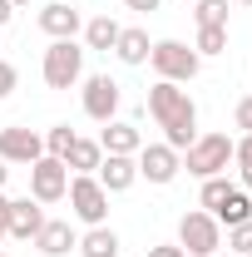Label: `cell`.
<instances>
[{
    "label": "cell",
    "instance_id": "cell-1",
    "mask_svg": "<svg viewBox=\"0 0 252 257\" xmlns=\"http://www.w3.org/2000/svg\"><path fill=\"white\" fill-rule=\"evenodd\" d=\"M149 114L158 119L163 144H168V149H178V154H183L193 139H198V104L188 99V89H178V84L158 79L154 89H149Z\"/></svg>",
    "mask_w": 252,
    "mask_h": 257
},
{
    "label": "cell",
    "instance_id": "cell-2",
    "mask_svg": "<svg viewBox=\"0 0 252 257\" xmlns=\"http://www.w3.org/2000/svg\"><path fill=\"white\" fill-rule=\"evenodd\" d=\"M149 64H154L158 79L188 84V79H198V69H203V55L193 45H183V40H158L154 50H149Z\"/></svg>",
    "mask_w": 252,
    "mask_h": 257
},
{
    "label": "cell",
    "instance_id": "cell-3",
    "mask_svg": "<svg viewBox=\"0 0 252 257\" xmlns=\"http://www.w3.org/2000/svg\"><path fill=\"white\" fill-rule=\"evenodd\" d=\"M227 163H232V139L227 134H198L183 149V168L193 178H218V173H227Z\"/></svg>",
    "mask_w": 252,
    "mask_h": 257
},
{
    "label": "cell",
    "instance_id": "cell-4",
    "mask_svg": "<svg viewBox=\"0 0 252 257\" xmlns=\"http://www.w3.org/2000/svg\"><path fill=\"white\" fill-rule=\"evenodd\" d=\"M178 247L188 257H218V247H222V223L213 218V213H183L178 218Z\"/></svg>",
    "mask_w": 252,
    "mask_h": 257
},
{
    "label": "cell",
    "instance_id": "cell-5",
    "mask_svg": "<svg viewBox=\"0 0 252 257\" xmlns=\"http://www.w3.org/2000/svg\"><path fill=\"white\" fill-rule=\"evenodd\" d=\"M64 198H69V213H74L79 223H89V227L109 223V193H104V183H99L94 173H74Z\"/></svg>",
    "mask_w": 252,
    "mask_h": 257
},
{
    "label": "cell",
    "instance_id": "cell-6",
    "mask_svg": "<svg viewBox=\"0 0 252 257\" xmlns=\"http://www.w3.org/2000/svg\"><path fill=\"white\" fill-rule=\"evenodd\" d=\"M40 74H45V84H50V89H74V84H79V74H84V50H79L74 40H55V45L45 50Z\"/></svg>",
    "mask_w": 252,
    "mask_h": 257
},
{
    "label": "cell",
    "instance_id": "cell-7",
    "mask_svg": "<svg viewBox=\"0 0 252 257\" xmlns=\"http://www.w3.org/2000/svg\"><path fill=\"white\" fill-rule=\"evenodd\" d=\"M64 193H69V168H64V159H35L30 163V198L35 203H60Z\"/></svg>",
    "mask_w": 252,
    "mask_h": 257
},
{
    "label": "cell",
    "instance_id": "cell-8",
    "mask_svg": "<svg viewBox=\"0 0 252 257\" xmlns=\"http://www.w3.org/2000/svg\"><path fill=\"white\" fill-rule=\"evenodd\" d=\"M35 159H45V134H35V128H0V163H25L30 168Z\"/></svg>",
    "mask_w": 252,
    "mask_h": 257
},
{
    "label": "cell",
    "instance_id": "cell-9",
    "mask_svg": "<svg viewBox=\"0 0 252 257\" xmlns=\"http://www.w3.org/2000/svg\"><path fill=\"white\" fill-rule=\"evenodd\" d=\"M134 163H139V178H149V183H173L178 168H183L178 149H168V144H144L134 154Z\"/></svg>",
    "mask_w": 252,
    "mask_h": 257
},
{
    "label": "cell",
    "instance_id": "cell-10",
    "mask_svg": "<svg viewBox=\"0 0 252 257\" xmlns=\"http://www.w3.org/2000/svg\"><path fill=\"white\" fill-rule=\"evenodd\" d=\"M84 114H89L94 124H109V119L119 114V84H114L109 74H89V79H84Z\"/></svg>",
    "mask_w": 252,
    "mask_h": 257
},
{
    "label": "cell",
    "instance_id": "cell-11",
    "mask_svg": "<svg viewBox=\"0 0 252 257\" xmlns=\"http://www.w3.org/2000/svg\"><path fill=\"white\" fill-rule=\"evenodd\" d=\"M94 178L104 183V193L114 198V193H129L139 183V163H134V154H104V163L94 168Z\"/></svg>",
    "mask_w": 252,
    "mask_h": 257
},
{
    "label": "cell",
    "instance_id": "cell-12",
    "mask_svg": "<svg viewBox=\"0 0 252 257\" xmlns=\"http://www.w3.org/2000/svg\"><path fill=\"white\" fill-rule=\"evenodd\" d=\"M45 227V208L30 203V198H15L10 203V223H5V237H20V242H35V232Z\"/></svg>",
    "mask_w": 252,
    "mask_h": 257
},
{
    "label": "cell",
    "instance_id": "cell-13",
    "mask_svg": "<svg viewBox=\"0 0 252 257\" xmlns=\"http://www.w3.org/2000/svg\"><path fill=\"white\" fill-rule=\"evenodd\" d=\"M40 30L50 35V40H74V35H79V10H74L69 0L45 5V10H40Z\"/></svg>",
    "mask_w": 252,
    "mask_h": 257
},
{
    "label": "cell",
    "instance_id": "cell-14",
    "mask_svg": "<svg viewBox=\"0 0 252 257\" xmlns=\"http://www.w3.org/2000/svg\"><path fill=\"white\" fill-rule=\"evenodd\" d=\"M35 247L45 257H64L69 247H79V232L64 223V218H45V227L35 232Z\"/></svg>",
    "mask_w": 252,
    "mask_h": 257
},
{
    "label": "cell",
    "instance_id": "cell-15",
    "mask_svg": "<svg viewBox=\"0 0 252 257\" xmlns=\"http://www.w3.org/2000/svg\"><path fill=\"white\" fill-rule=\"evenodd\" d=\"M99 149H104V154H139V149H144V134H139L134 124L109 119V124H104V134H99Z\"/></svg>",
    "mask_w": 252,
    "mask_h": 257
},
{
    "label": "cell",
    "instance_id": "cell-16",
    "mask_svg": "<svg viewBox=\"0 0 252 257\" xmlns=\"http://www.w3.org/2000/svg\"><path fill=\"white\" fill-rule=\"evenodd\" d=\"M79 257H119V232L109 223L89 227V232L79 237Z\"/></svg>",
    "mask_w": 252,
    "mask_h": 257
},
{
    "label": "cell",
    "instance_id": "cell-17",
    "mask_svg": "<svg viewBox=\"0 0 252 257\" xmlns=\"http://www.w3.org/2000/svg\"><path fill=\"white\" fill-rule=\"evenodd\" d=\"M149 50H154V45H149V30H139V25L119 30V40H114V55H119L124 64H144Z\"/></svg>",
    "mask_w": 252,
    "mask_h": 257
},
{
    "label": "cell",
    "instance_id": "cell-18",
    "mask_svg": "<svg viewBox=\"0 0 252 257\" xmlns=\"http://www.w3.org/2000/svg\"><path fill=\"white\" fill-rule=\"evenodd\" d=\"M213 218H218V223H227V227L247 223V218H252V198H247V188H232L218 208H213Z\"/></svg>",
    "mask_w": 252,
    "mask_h": 257
},
{
    "label": "cell",
    "instance_id": "cell-19",
    "mask_svg": "<svg viewBox=\"0 0 252 257\" xmlns=\"http://www.w3.org/2000/svg\"><path fill=\"white\" fill-rule=\"evenodd\" d=\"M119 30H124V25H119L114 15H94V20L84 25V45H89V50H104V55H109V50H114V40H119Z\"/></svg>",
    "mask_w": 252,
    "mask_h": 257
},
{
    "label": "cell",
    "instance_id": "cell-20",
    "mask_svg": "<svg viewBox=\"0 0 252 257\" xmlns=\"http://www.w3.org/2000/svg\"><path fill=\"white\" fill-rule=\"evenodd\" d=\"M99 163H104V149H99V139H74V149L64 154V168H74V173H94Z\"/></svg>",
    "mask_w": 252,
    "mask_h": 257
},
{
    "label": "cell",
    "instance_id": "cell-21",
    "mask_svg": "<svg viewBox=\"0 0 252 257\" xmlns=\"http://www.w3.org/2000/svg\"><path fill=\"white\" fill-rule=\"evenodd\" d=\"M193 50H198V55H222V50H227V25H198Z\"/></svg>",
    "mask_w": 252,
    "mask_h": 257
},
{
    "label": "cell",
    "instance_id": "cell-22",
    "mask_svg": "<svg viewBox=\"0 0 252 257\" xmlns=\"http://www.w3.org/2000/svg\"><path fill=\"white\" fill-rule=\"evenodd\" d=\"M74 139H79V134H74L69 124H55L50 134H45V154H50V159H64V154L74 149Z\"/></svg>",
    "mask_w": 252,
    "mask_h": 257
},
{
    "label": "cell",
    "instance_id": "cell-23",
    "mask_svg": "<svg viewBox=\"0 0 252 257\" xmlns=\"http://www.w3.org/2000/svg\"><path fill=\"white\" fill-rule=\"evenodd\" d=\"M198 25H227V0H193Z\"/></svg>",
    "mask_w": 252,
    "mask_h": 257
},
{
    "label": "cell",
    "instance_id": "cell-24",
    "mask_svg": "<svg viewBox=\"0 0 252 257\" xmlns=\"http://www.w3.org/2000/svg\"><path fill=\"white\" fill-rule=\"evenodd\" d=\"M227 193H232V183H227L222 173H218V178H203V193H198V198H203V213H213Z\"/></svg>",
    "mask_w": 252,
    "mask_h": 257
},
{
    "label": "cell",
    "instance_id": "cell-25",
    "mask_svg": "<svg viewBox=\"0 0 252 257\" xmlns=\"http://www.w3.org/2000/svg\"><path fill=\"white\" fill-rule=\"evenodd\" d=\"M227 247L232 252H252V218L237 223V227H227Z\"/></svg>",
    "mask_w": 252,
    "mask_h": 257
},
{
    "label": "cell",
    "instance_id": "cell-26",
    "mask_svg": "<svg viewBox=\"0 0 252 257\" xmlns=\"http://www.w3.org/2000/svg\"><path fill=\"white\" fill-rule=\"evenodd\" d=\"M232 124L252 134V94H247V99H237V109H232Z\"/></svg>",
    "mask_w": 252,
    "mask_h": 257
},
{
    "label": "cell",
    "instance_id": "cell-27",
    "mask_svg": "<svg viewBox=\"0 0 252 257\" xmlns=\"http://www.w3.org/2000/svg\"><path fill=\"white\" fill-rule=\"evenodd\" d=\"M10 89H15V64L0 60V99H10Z\"/></svg>",
    "mask_w": 252,
    "mask_h": 257
},
{
    "label": "cell",
    "instance_id": "cell-28",
    "mask_svg": "<svg viewBox=\"0 0 252 257\" xmlns=\"http://www.w3.org/2000/svg\"><path fill=\"white\" fill-rule=\"evenodd\" d=\"M149 257H188L178 242H158V247H149Z\"/></svg>",
    "mask_w": 252,
    "mask_h": 257
},
{
    "label": "cell",
    "instance_id": "cell-29",
    "mask_svg": "<svg viewBox=\"0 0 252 257\" xmlns=\"http://www.w3.org/2000/svg\"><path fill=\"white\" fill-rule=\"evenodd\" d=\"M129 10H139V15H149V10H158V5H163V0H124Z\"/></svg>",
    "mask_w": 252,
    "mask_h": 257
},
{
    "label": "cell",
    "instance_id": "cell-30",
    "mask_svg": "<svg viewBox=\"0 0 252 257\" xmlns=\"http://www.w3.org/2000/svg\"><path fill=\"white\" fill-rule=\"evenodd\" d=\"M10 203H15V198H5V193H0V232H5V223H10Z\"/></svg>",
    "mask_w": 252,
    "mask_h": 257
},
{
    "label": "cell",
    "instance_id": "cell-31",
    "mask_svg": "<svg viewBox=\"0 0 252 257\" xmlns=\"http://www.w3.org/2000/svg\"><path fill=\"white\" fill-rule=\"evenodd\" d=\"M10 15H15V5H10V0H0V30L10 25Z\"/></svg>",
    "mask_w": 252,
    "mask_h": 257
},
{
    "label": "cell",
    "instance_id": "cell-32",
    "mask_svg": "<svg viewBox=\"0 0 252 257\" xmlns=\"http://www.w3.org/2000/svg\"><path fill=\"white\" fill-rule=\"evenodd\" d=\"M5 178H10V168H5V163H0V193H5Z\"/></svg>",
    "mask_w": 252,
    "mask_h": 257
},
{
    "label": "cell",
    "instance_id": "cell-33",
    "mask_svg": "<svg viewBox=\"0 0 252 257\" xmlns=\"http://www.w3.org/2000/svg\"><path fill=\"white\" fill-rule=\"evenodd\" d=\"M242 188H252V168H242Z\"/></svg>",
    "mask_w": 252,
    "mask_h": 257
},
{
    "label": "cell",
    "instance_id": "cell-34",
    "mask_svg": "<svg viewBox=\"0 0 252 257\" xmlns=\"http://www.w3.org/2000/svg\"><path fill=\"white\" fill-rule=\"evenodd\" d=\"M10 5H15V10H20V5H30V0H10Z\"/></svg>",
    "mask_w": 252,
    "mask_h": 257
},
{
    "label": "cell",
    "instance_id": "cell-35",
    "mask_svg": "<svg viewBox=\"0 0 252 257\" xmlns=\"http://www.w3.org/2000/svg\"><path fill=\"white\" fill-rule=\"evenodd\" d=\"M237 5H252V0H237Z\"/></svg>",
    "mask_w": 252,
    "mask_h": 257
},
{
    "label": "cell",
    "instance_id": "cell-36",
    "mask_svg": "<svg viewBox=\"0 0 252 257\" xmlns=\"http://www.w3.org/2000/svg\"><path fill=\"white\" fill-rule=\"evenodd\" d=\"M0 257H10V252H0Z\"/></svg>",
    "mask_w": 252,
    "mask_h": 257
},
{
    "label": "cell",
    "instance_id": "cell-37",
    "mask_svg": "<svg viewBox=\"0 0 252 257\" xmlns=\"http://www.w3.org/2000/svg\"><path fill=\"white\" fill-rule=\"evenodd\" d=\"M0 237H5V232H0Z\"/></svg>",
    "mask_w": 252,
    "mask_h": 257
},
{
    "label": "cell",
    "instance_id": "cell-38",
    "mask_svg": "<svg viewBox=\"0 0 252 257\" xmlns=\"http://www.w3.org/2000/svg\"><path fill=\"white\" fill-rule=\"evenodd\" d=\"M188 5H193V0H188Z\"/></svg>",
    "mask_w": 252,
    "mask_h": 257
},
{
    "label": "cell",
    "instance_id": "cell-39",
    "mask_svg": "<svg viewBox=\"0 0 252 257\" xmlns=\"http://www.w3.org/2000/svg\"><path fill=\"white\" fill-rule=\"evenodd\" d=\"M247 257H252V252H247Z\"/></svg>",
    "mask_w": 252,
    "mask_h": 257
}]
</instances>
